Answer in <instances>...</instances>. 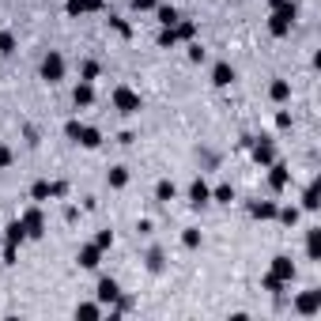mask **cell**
<instances>
[{
  "label": "cell",
  "mask_w": 321,
  "mask_h": 321,
  "mask_svg": "<svg viewBox=\"0 0 321 321\" xmlns=\"http://www.w3.org/2000/svg\"><path fill=\"white\" fill-rule=\"evenodd\" d=\"M295 310H299V314H318V310H321V291L299 295V299H295Z\"/></svg>",
  "instance_id": "1"
},
{
  "label": "cell",
  "mask_w": 321,
  "mask_h": 321,
  "mask_svg": "<svg viewBox=\"0 0 321 321\" xmlns=\"http://www.w3.org/2000/svg\"><path fill=\"white\" fill-rule=\"evenodd\" d=\"M42 76L49 80V83H57L60 76H64V60H60L57 53H49V57H45V64H42Z\"/></svg>",
  "instance_id": "2"
},
{
  "label": "cell",
  "mask_w": 321,
  "mask_h": 321,
  "mask_svg": "<svg viewBox=\"0 0 321 321\" xmlns=\"http://www.w3.org/2000/svg\"><path fill=\"white\" fill-rule=\"evenodd\" d=\"M99 302H114V299H121V287H117V280H99Z\"/></svg>",
  "instance_id": "3"
},
{
  "label": "cell",
  "mask_w": 321,
  "mask_h": 321,
  "mask_svg": "<svg viewBox=\"0 0 321 321\" xmlns=\"http://www.w3.org/2000/svg\"><path fill=\"white\" fill-rule=\"evenodd\" d=\"M272 276L287 283V280H295V264L287 261V257H276V261H272Z\"/></svg>",
  "instance_id": "4"
},
{
  "label": "cell",
  "mask_w": 321,
  "mask_h": 321,
  "mask_svg": "<svg viewBox=\"0 0 321 321\" xmlns=\"http://www.w3.org/2000/svg\"><path fill=\"white\" fill-rule=\"evenodd\" d=\"M114 102L121 106V114H136V110H140L136 95H129V91H117V95H114Z\"/></svg>",
  "instance_id": "5"
},
{
  "label": "cell",
  "mask_w": 321,
  "mask_h": 321,
  "mask_svg": "<svg viewBox=\"0 0 321 321\" xmlns=\"http://www.w3.org/2000/svg\"><path fill=\"white\" fill-rule=\"evenodd\" d=\"M99 253H102L99 246H83L80 249V264H83V268H95V264H99Z\"/></svg>",
  "instance_id": "6"
},
{
  "label": "cell",
  "mask_w": 321,
  "mask_h": 321,
  "mask_svg": "<svg viewBox=\"0 0 321 321\" xmlns=\"http://www.w3.org/2000/svg\"><path fill=\"white\" fill-rule=\"evenodd\" d=\"M189 197H193V204H204V201H208V185H204V181H193Z\"/></svg>",
  "instance_id": "7"
},
{
  "label": "cell",
  "mask_w": 321,
  "mask_h": 321,
  "mask_svg": "<svg viewBox=\"0 0 321 321\" xmlns=\"http://www.w3.org/2000/svg\"><path fill=\"white\" fill-rule=\"evenodd\" d=\"M155 197H159L162 204H170V201H174V185H170V181H159V189H155Z\"/></svg>",
  "instance_id": "8"
},
{
  "label": "cell",
  "mask_w": 321,
  "mask_h": 321,
  "mask_svg": "<svg viewBox=\"0 0 321 321\" xmlns=\"http://www.w3.org/2000/svg\"><path fill=\"white\" fill-rule=\"evenodd\" d=\"M76 318H99V306H95V302H80V306H76Z\"/></svg>",
  "instance_id": "9"
},
{
  "label": "cell",
  "mask_w": 321,
  "mask_h": 321,
  "mask_svg": "<svg viewBox=\"0 0 321 321\" xmlns=\"http://www.w3.org/2000/svg\"><path fill=\"white\" fill-rule=\"evenodd\" d=\"M231 80H234V72L227 68V64H219V68H216V83H219V87H227Z\"/></svg>",
  "instance_id": "10"
},
{
  "label": "cell",
  "mask_w": 321,
  "mask_h": 321,
  "mask_svg": "<svg viewBox=\"0 0 321 321\" xmlns=\"http://www.w3.org/2000/svg\"><path fill=\"white\" fill-rule=\"evenodd\" d=\"M253 216H261V219H272V216H276V204H253Z\"/></svg>",
  "instance_id": "11"
},
{
  "label": "cell",
  "mask_w": 321,
  "mask_h": 321,
  "mask_svg": "<svg viewBox=\"0 0 321 321\" xmlns=\"http://www.w3.org/2000/svg\"><path fill=\"white\" fill-rule=\"evenodd\" d=\"M159 23L174 27V23H178V12H174V8H162V12H159Z\"/></svg>",
  "instance_id": "12"
},
{
  "label": "cell",
  "mask_w": 321,
  "mask_h": 321,
  "mask_svg": "<svg viewBox=\"0 0 321 321\" xmlns=\"http://www.w3.org/2000/svg\"><path fill=\"white\" fill-rule=\"evenodd\" d=\"M216 201L231 204V201H234V189H231V185H219V189H216Z\"/></svg>",
  "instance_id": "13"
},
{
  "label": "cell",
  "mask_w": 321,
  "mask_h": 321,
  "mask_svg": "<svg viewBox=\"0 0 321 321\" xmlns=\"http://www.w3.org/2000/svg\"><path fill=\"white\" fill-rule=\"evenodd\" d=\"M181 242H185L189 249H197V246H201V231H185V234H181Z\"/></svg>",
  "instance_id": "14"
},
{
  "label": "cell",
  "mask_w": 321,
  "mask_h": 321,
  "mask_svg": "<svg viewBox=\"0 0 321 321\" xmlns=\"http://www.w3.org/2000/svg\"><path fill=\"white\" fill-rule=\"evenodd\" d=\"M68 8H72V12H87V8H99V0H72Z\"/></svg>",
  "instance_id": "15"
},
{
  "label": "cell",
  "mask_w": 321,
  "mask_h": 321,
  "mask_svg": "<svg viewBox=\"0 0 321 321\" xmlns=\"http://www.w3.org/2000/svg\"><path fill=\"white\" fill-rule=\"evenodd\" d=\"M147 268H151V272H159V268H162V253H159V249H151V257H147Z\"/></svg>",
  "instance_id": "16"
},
{
  "label": "cell",
  "mask_w": 321,
  "mask_h": 321,
  "mask_svg": "<svg viewBox=\"0 0 321 321\" xmlns=\"http://www.w3.org/2000/svg\"><path fill=\"white\" fill-rule=\"evenodd\" d=\"M129 181V174H125V166H117L114 174H110V185H125Z\"/></svg>",
  "instance_id": "17"
},
{
  "label": "cell",
  "mask_w": 321,
  "mask_h": 321,
  "mask_svg": "<svg viewBox=\"0 0 321 321\" xmlns=\"http://www.w3.org/2000/svg\"><path fill=\"white\" fill-rule=\"evenodd\" d=\"M272 185H276V189H283V185H287V170H283V166H276V174H272Z\"/></svg>",
  "instance_id": "18"
},
{
  "label": "cell",
  "mask_w": 321,
  "mask_h": 321,
  "mask_svg": "<svg viewBox=\"0 0 321 321\" xmlns=\"http://www.w3.org/2000/svg\"><path fill=\"white\" fill-rule=\"evenodd\" d=\"M95 246H99V249L114 246V234H110V231H102V234H99V238H95Z\"/></svg>",
  "instance_id": "19"
},
{
  "label": "cell",
  "mask_w": 321,
  "mask_h": 321,
  "mask_svg": "<svg viewBox=\"0 0 321 321\" xmlns=\"http://www.w3.org/2000/svg\"><path fill=\"white\" fill-rule=\"evenodd\" d=\"M80 136H83V144H87V147H95V144H99V132H95V129H83Z\"/></svg>",
  "instance_id": "20"
},
{
  "label": "cell",
  "mask_w": 321,
  "mask_h": 321,
  "mask_svg": "<svg viewBox=\"0 0 321 321\" xmlns=\"http://www.w3.org/2000/svg\"><path fill=\"white\" fill-rule=\"evenodd\" d=\"M80 102H83V106L91 102V87H76V106H80Z\"/></svg>",
  "instance_id": "21"
},
{
  "label": "cell",
  "mask_w": 321,
  "mask_h": 321,
  "mask_svg": "<svg viewBox=\"0 0 321 321\" xmlns=\"http://www.w3.org/2000/svg\"><path fill=\"white\" fill-rule=\"evenodd\" d=\"M280 219H283V223H295V219H299V208H283V212H280Z\"/></svg>",
  "instance_id": "22"
},
{
  "label": "cell",
  "mask_w": 321,
  "mask_h": 321,
  "mask_svg": "<svg viewBox=\"0 0 321 321\" xmlns=\"http://www.w3.org/2000/svg\"><path fill=\"white\" fill-rule=\"evenodd\" d=\"M12 34H0V53H12Z\"/></svg>",
  "instance_id": "23"
},
{
  "label": "cell",
  "mask_w": 321,
  "mask_h": 321,
  "mask_svg": "<svg viewBox=\"0 0 321 321\" xmlns=\"http://www.w3.org/2000/svg\"><path fill=\"white\" fill-rule=\"evenodd\" d=\"M272 99H287V83H276V87H272Z\"/></svg>",
  "instance_id": "24"
},
{
  "label": "cell",
  "mask_w": 321,
  "mask_h": 321,
  "mask_svg": "<svg viewBox=\"0 0 321 321\" xmlns=\"http://www.w3.org/2000/svg\"><path fill=\"white\" fill-rule=\"evenodd\" d=\"M8 162H12V155H8L4 147H0V166H8Z\"/></svg>",
  "instance_id": "25"
},
{
  "label": "cell",
  "mask_w": 321,
  "mask_h": 321,
  "mask_svg": "<svg viewBox=\"0 0 321 321\" xmlns=\"http://www.w3.org/2000/svg\"><path fill=\"white\" fill-rule=\"evenodd\" d=\"M132 4H136V8H151L155 0H132Z\"/></svg>",
  "instance_id": "26"
}]
</instances>
